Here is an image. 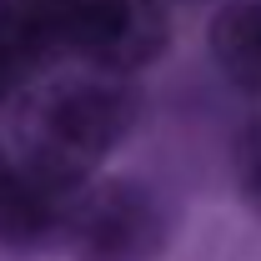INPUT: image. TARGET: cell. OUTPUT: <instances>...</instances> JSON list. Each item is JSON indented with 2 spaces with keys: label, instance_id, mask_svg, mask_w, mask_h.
Listing matches in <instances>:
<instances>
[{
  "label": "cell",
  "instance_id": "1",
  "mask_svg": "<svg viewBox=\"0 0 261 261\" xmlns=\"http://www.w3.org/2000/svg\"><path fill=\"white\" fill-rule=\"evenodd\" d=\"M130 116H136V100L111 70L70 75L35 100L31 121H25L20 166L40 186L70 196L96 171L100 156L130 130Z\"/></svg>",
  "mask_w": 261,
  "mask_h": 261
},
{
  "label": "cell",
  "instance_id": "2",
  "mask_svg": "<svg viewBox=\"0 0 261 261\" xmlns=\"http://www.w3.org/2000/svg\"><path fill=\"white\" fill-rule=\"evenodd\" d=\"M56 231L75 261H151L161 251V211L126 181L70 191L56 211Z\"/></svg>",
  "mask_w": 261,
  "mask_h": 261
},
{
  "label": "cell",
  "instance_id": "3",
  "mask_svg": "<svg viewBox=\"0 0 261 261\" xmlns=\"http://www.w3.org/2000/svg\"><path fill=\"white\" fill-rule=\"evenodd\" d=\"M166 45L161 0H65V50L91 56L100 70H141Z\"/></svg>",
  "mask_w": 261,
  "mask_h": 261
},
{
  "label": "cell",
  "instance_id": "4",
  "mask_svg": "<svg viewBox=\"0 0 261 261\" xmlns=\"http://www.w3.org/2000/svg\"><path fill=\"white\" fill-rule=\"evenodd\" d=\"M0 45L31 70L65 50V0H0Z\"/></svg>",
  "mask_w": 261,
  "mask_h": 261
},
{
  "label": "cell",
  "instance_id": "5",
  "mask_svg": "<svg viewBox=\"0 0 261 261\" xmlns=\"http://www.w3.org/2000/svg\"><path fill=\"white\" fill-rule=\"evenodd\" d=\"M61 191L40 186L20 161H10L0 151V241H40L56 231Z\"/></svg>",
  "mask_w": 261,
  "mask_h": 261
},
{
  "label": "cell",
  "instance_id": "6",
  "mask_svg": "<svg viewBox=\"0 0 261 261\" xmlns=\"http://www.w3.org/2000/svg\"><path fill=\"white\" fill-rule=\"evenodd\" d=\"M211 56L236 86L261 91V0H236L216 15Z\"/></svg>",
  "mask_w": 261,
  "mask_h": 261
},
{
  "label": "cell",
  "instance_id": "7",
  "mask_svg": "<svg viewBox=\"0 0 261 261\" xmlns=\"http://www.w3.org/2000/svg\"><path fill=\"white\" fill-rule=\"evenodd\" d=\"M241 176H246V191L261 201V130L246 141V151H241Z\"/></svg>",
  "mask_w": 261,
  "mask_h": 261
},
{
  "label": "cell",
  "instance_id": "8",
  "mask_svg": "<svg viewBox=\"0 0 261 261\" xmlns=\"http://www.w3.org/2000/svg\"><path fill=\"white\" fill-rule=\"evenodd\" d=\"M20 75H25V70L10 61V56H5V45H0V96H5V91H10V86H15Z\"/></svg>",
  "mask_w": 261,
  "mask_h": 261
}]
</instances>
